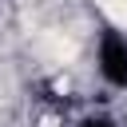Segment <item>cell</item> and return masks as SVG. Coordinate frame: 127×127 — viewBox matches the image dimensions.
Here are the masks:
<instances>
[{
  "label": "cell",
  "instance_id": "6da1fadb",
  "mask_svg": "<svg viewBox=\"0 0 127 127\" xmlns=\"http://www.w3.org/2000/svg\"><path fill=\"white\" fill-rule=\"evenodd\" d=\"M99 71L111 87H127V40L119 32H107L99 40Z\"/></svg>",
  "mask_w": 127,
  "mask_h": 127
},
{
  "label": "cell",
  "instance_id": "7a4b0ae2",
  "mask_svg": "<svg viewBox=\"0 0 127 127\" xmlns=\"http://www.w3.org/2000/svg\"><path fill=\"white\" fill-rule=\"evenodd\" d=\"M79 127H115V119H107V115H87Z\"/></svg>",
  "mask_w": 127,
  "mask_h": 127
}]
</instances>
